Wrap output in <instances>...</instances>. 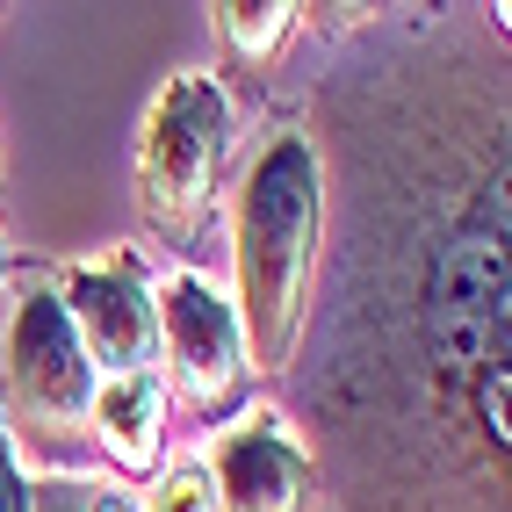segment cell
<instances>
[{
    "instance_id": "cell-9",
    "label": "cell",
    "mask_w": 512,
    "mask_h": 512,
    "mask_svg": "<svg viewBox=\"0 0 512 512\" xmlns=\"http://www.w3.org/2000/svg\"><path fill=\"white\" fill-rule=\"evenodd\" d=\"M303 22H311V8H296V0H224L217 37L246 73H267V65H282V51L296 44Z\"/></svg>"
},
{
    "instance_id": "cell-7",
    "label": "cell",
    "mask_w": 512,
    "mask_h": 512,
    "mask_svg": "<svg viewBox=\"0 0 512 512\" xmlns=\"http://www.w3.org/2000/svg\"><path fill=\"white\" fill-rule=\"evenodd\" d=\"M210 484H217V512H318L311 455L275 419V404L246 412L210 440Z\"/></svg>"
},
{
    "instance_id": "cell-6",
    "label": "cell",
    "mask_w": 512,
    "mask_h": 512,
    "mask_svg": "<svg viewBox=\"0 0 512 512\" xmlns=\"http://www.w3.org/2000/svg\"><path fill=\"white\" fill-rule=\"evenodd\" d=\"M152 267L138 246H116V253H94L73 260L51 275V296L65 325H73L87 368L109 383V375H138L159 361V303H152Z\"/></svg>"
},
{
    "instance_id": "cell-8",
    "label": "cell",
    "mask_w": 512,
    "mask_h": 512,
    "mask_svg": "<svg viewBox=\"0 0 512 512\" xmlns=\"http://www.w3.org/2000/svg\"><path fill=\"white\" fill-rule=\"evenodd\" d=\"M166 426H174V404H166L159 368L94 383V469H116L130 484H145L166 462Z\"/></svg>"
},
{
    "instance_id": "cell-11",
    "label": "cell",
    "mask_w": 512,
    "mask_h": 512,
    "mask_svg": "<svg viewBox=\"0 0 512 512\" xmlns=\"http://www.w3.org/2000/svg\"><path fill=\"white\" fill-rule=\"evenodd\" d=\"M22 498L29 512H138V498H123L101 476H37V484L22 476Z\"/></svg>"
},
{
    "instance_id": "cell-12",
    "label": "cell",
    "mask_w": 512,
    "mask_h": 512,
    "mask_svg": "<svg viewBox=\"0 0 512 512\" xmlns=\"http://www.w3.org/2000/svg\"><path fill=\"white\" fill-rule=\"evenodd\" d=\"M0 512H29V498H22V469H15V455H8V440H0Z\"/></svg>"
},
{
    "instance_id": "cell-5",
    "label": "cell",
    "mask_w": 512,
    "mask_h": 512,
    "mask_svg": "<svg viewBox=\"0 0 512 512\" xmlns=\"http://www.w3.org/2000/svg\"><path fill=\"white\" fill-rule=\"evenodd\" d=\"M159 354H166V404L202 426V433H224L253 412V361H246V332H238V311L231 296L195 275V267H174L159 289Z\"/></svg>"
},
{
    "instance_id": "cell-10",
    "label": "cell",
    "mask_w": 512,
    "mask_h": 512,
    "mask_svg": "<svg viewBox=\"0 0 512 512\" xmlns=\"http://www.w3.org/2000/svg\"><path fill=\"white\" fill-rule=\"evenodd\" d=\"M138 512H217V484H210V462L181 455V462H159L145 476V505Z\"/></svg>"
},
{
    "instance_id": "cell-13",
    "label": "cell",
    "mask_w": 512,
    "mask_h": 512,
    "mask_svg": "<svg viewBox=\"0 0 512 512\" xmlns=\"http://www.w3.org/2000/svg\"><path fill=\"white\" fill-rule=\"evenodd\" d=\"M8 282H15V260H8V238H0V296H8Z\"/></svg>"
},
{
    "instance_id": "cell-4",
    "label": "cell",
    "mask_w": 512,
    "mask_h": 512,
    "mask_svg": "<svg viewBox=\"0 0 512 512\" xmlns=\"http://www.w3.org/2000/svg\"><path fill=\"white\" fill-rule=\"evenodd\" d=\"M238 145V109L217 73H174L138 123V152H130V195L138 217L166 253L195 260L217 238V202Z\"/></svg>"
},
{
    "instance_id": "cell-1",
    "label": "cell",
    "mask_w": 512,
    "mask_h": 512,
    "mask_svg": "<svg viewBox=\"0 0 512 512\" xmlns=\"http://www.w3.org/2000/svg\"><path fill=\"white\" fill-rule=\"evenodd\" d=\"M303 94L325 231L275 419L318 512H512L505 8H332Z\"/></svg>"
},
{
    "instance_id": "cell-3",
    "label": "cell",
    "mask_w": 512,
    "mask_h": 512,
    "mask_svg": "<svg viewBox=\"0 0 512 512\" xmlns=\"http://www.w3.org/2000/svg\"><path fill=\"white\" fill-rule=\"evenodd\" d=\"M94 383L73 325L44 275H22V296L0 325V440L15 469L37 476H94Z\"/></svg>"
},
{
    "instance_id": "cell-2",
    "label": "cell",
    "mask_w": 512,
    "mask_h": 512,
    "mask_svg": "<svg viewBox=\"0 0 512 512\" xmlns=\"http://www.w3.org/2000/svg\"><path fill=\"white\" fill-rule=\"evenodd\" d=\"M318 231H325V195H318L311 138H303V123H275L231 188V311L246 332V361L267 383L289 368L303 311H311Z\"/></svg>"
}]
</instances>
